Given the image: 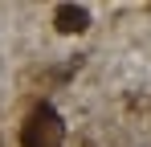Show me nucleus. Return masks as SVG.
I'll use <instances>...</instances> for the list:
<instances>
[{"instance_id": "f03ea898", "label": "nucleus", "mask_w": 151, "mask_h": 147, "mask_svg": "<svg viewBox=\"0 0 151 147\" xmlns=\"http://www.w3.org/2000/svg\"><path fill=\"white\" fill-rule=\"evenodd\" d=\"M53 21H57L61 33H86V29H90V12H86L82 4H61Z\"/></svg>"}, {"instance_id": "f257e3e1", "label": "nucleus", "mask_w": 151, "mask_h": 147, "mask_svg": "<svg viewBox=\"0 0 151 147\" xmlns=\"http://www.w3.org/2000/svg\"><path fill=\"white\" fill-rule=\"evenodd\" d=\"M61 135H65L61 115L53 110L49 102H41V106L29 115L25 131H21V143H25V147H57V143H61Z\"/></svg>"}]
</instances>
